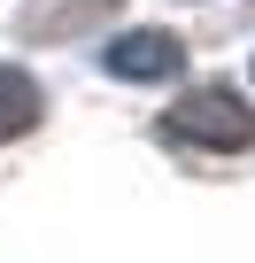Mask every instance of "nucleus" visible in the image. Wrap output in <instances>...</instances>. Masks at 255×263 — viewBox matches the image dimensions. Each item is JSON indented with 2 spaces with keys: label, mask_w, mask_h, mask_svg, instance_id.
Wrapping results in <instances>:
<instances>
[{
  "label": "nucleus",
  "mask_w": 255,
  "mask_h": 263,
  "mask_svg": "<svg viewBox=\"0 0 255 263\" xmlns=\"http://www.w3.org/2000/svg\"><path fill=\"white\" fill-rule=\"evenodd\" d=\"M178 62H186V47H178L170 31H124V39L108 47V70H116V78H132V85L178 78Z\"/></svg>",
  "instance_id": "f03ea898"
},
{
  "label": "nucleus",
  "mask_w": 255,
  "mask_h": 263,
  "mask_svg": "<svg viewBox=\"0 0 255 263\" xmlns=\"http://www.w3.org/2000/svg\"><path fill=\"white\" fill-rule=\"evenodd\" d=\"M108 16H116V0H31L24 39H77V31H101Z\"/></svg>",
  "instance_id": "7ed1b4c3"
},
{
  "label": "nucleus",
  "mask_w": 255,
  "mask_h": 263,
  "mask_svg": "<svg viewBox=\"0 0 255 263\" xmlns=\"http://www.w3.org/2000/svg\"><path fill=\"white\" fill-rule=\"evenodd\" d=\"M31 124H39V85L0 62V140H16V132H31Z\"/></svg>",
  "instance_id": "20e7f679"
},
{
  "label": "nucleus",
  "mask_w": 255,
  "mask_h": 263,
  "mask_svg": "<svg viewBox=\"0 0 255 263\" xmlns=\"http://www.w3.org/2000/svg\"><path fill=\"white\" fill-rule=\"evenodd\" d=\"M170 132L193 140V147H247V140H255V108H247L232 85H201V93H186V101L170 108Z\"/></svg>",
  "instance_id": "f257e3e1"
}]
</instances>
